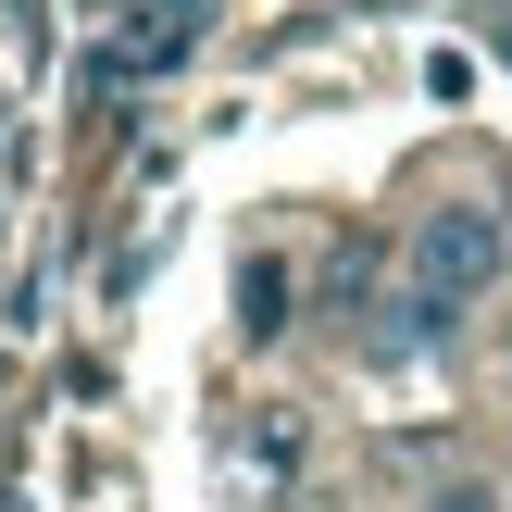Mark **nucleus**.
Here are the masks:
<instances>
[{"instance_id": "f257e3e1", "label": "nucleus", "mask_w": 512, "mask_h": 512, "mask_svg": "<svg viewBox=\"0 0 512 512\" xmlns=\"http://www.w3.org/2000/svg\"><path fill=\"white\" fill-rule=\"evenodd\" d=\"M413 275L450 300H488L512 275V225L488 213V200H438V213H413Z\"/></svg>"}, {"instance_id": "f03ea898", "label": "nucleus", "mask_w": 512, "mask_h": 512, "mask_svg": "<svg viewBox=\"0 0 512 512\" xmlns=\"http://www.w3.org/2000/svg\"><path fill=\"white\" fill-rule=\"evenodd\" d=\"M450 338H463V300L413 275V288H388V300H375V325H363L350 350H363L375 375H400V363H425V350H450Z\"/></svg>"}, {"instance_id": "20e7f679", "label": "nucleus", "mask_w": 512, "mask_h": 512, "mask_svg": "<svg viewBox=\"0 0 512 512\" xmlns=\"http://www.w3.org/2000/svg\"><path fill=\"white\" fill-rule=\"evenodd\" d=\"M413 512H500V488H488V475H438Z\"/></svg>"}, {"instance_id": "7ed1b4c3", "label": "nucleus", "mask_w": 512, "mask_h": 512, "mask_svg": "<svg viewBox=\"0 0 512 512\" xmlns=\"http://www.w3.org/2000/svg\"><path fill=\"white\" fill-rule=\"evenodd\" d=\"M238 325H250V338H288V263H275V250L238 263Z\"/></svg>"}]
</instances>
